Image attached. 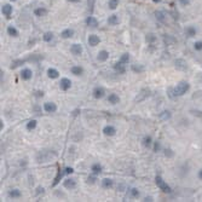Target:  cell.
<instances>
[{"label":"cell","instance_id":"4fadbf2b","mask_svg":"<svg viewBox=\"0 0 202 202\" xmlns=\"http://www.w3.org/2000/svg\"><path fill=\"white\" fill-rule=\"evenodd\" d=\"M185 34H186L188 36H190V38L195 36V35H196V28L193 27V26H188V27L185 28Z\"/></svg>","mask_w":202,"mask_h":202},{"label":"cell","instance_id":"52a82bcc","mask_svg":"<svg viewBox=\"0 0 202 202\" xmlns=\"http://www.w3.org/2000/svg\"><path fill=\"white\" fill-rule=\"evenodd\" d=\"M1 12L4 16L6 17H10V15L12 14V6L11 5H9V4H5L3 7H1Z\"/></svg>","mask_w":202,"mask_h":202},{"label":"cell","instance_id":"f35d334b","mask_svg":"<svg viewBox=\"0 0 202 202\" xmlns=\"http://www.w3.org/2000/svg\"><path fill=\"white\" fill-rule=\"evenodd\" d=\"M132 69L134 72H143V67H137V65H132Z\"/></svg>","mask_w":202,"mask_h":202},{"label":"cell","instance_id":"60d3db41","mask_svg":"<svg viewBox=\"0 0 202 202\" xmlns=\"http://www.w3.org/2000/svg\"><path fill=\"white\" fill-rule=\"evenodd\" d=\"M65 173H67V174L73 173V168H72V167H68V168H65Z\"/></svg>","mask_w":202,"mask_h":202},{"label":"cell","instance_id":"44dd1931","mask_svg":"<svg viewBox=\"0 0 202 202\" xmlns=\"http://www.w3.org/2000/svg\"><path fill=\"white\" fill-rule=\"evenodd\" d=\"M9 195H10V197H12V198H17V197H21L22 196V193L18 189H14V190L10 191Z\"/></svg>","mask_w":202,"mask_h":202},{"label":"cell","instance_id":"f546056e","mask_svg":"<svg viewBox=\"0 0 202 202\" xmlns=\"http://www.w3.org/2000/svg\"><path fill=\"white\" fill-rule=\"evenodd\" d=\"M128 60H129V55L128 53H124L122 56H121V58H120V62L121 63H128Z\"/></svg>","mask_w":202,"mask_h":202},{"label":"cell","instance_id":"8d00e7d4","mask_svg":"<svg viewBox=\"0 0 202 202\" xmlns=\"http://www.w3.org/2000/svg\"><path fill=\"white\" fill-rule=\"evenodd\" d=\"M160 116H161V119L166 120V119H169V116H171V115H169V113H168V112H164V114H161Z\"/></svg>","mask_w":202,"mask_h":202},{"label":"cell","instance_id":"9c48e42d","mask_svg":"<svg viewBox=\"0 0 202 202\" xmlns=\"http://www.w3.org/2000/svg\"><path fill=\"white\" fill-rule=\"evenodd\" d=\"M44 109L46 110L47 113H55L56 110H57V105L55 104V103H45L44 104Z\"/></svg>","mask_w":202,"mask_h":202},{"label":"cell","instance_id":"d4e9b609","mask_svg":"<svg viewBox=\"0 0 202 202\" xmlns=\"http://www.w3.org/2000/svg\"><path fill=\"white\" fill-rule=\"evenodd\" d=\"M91 169H92V173H93L95 176H97V174H99L100 172H102V166H100L99 164H95Z\"/></svg>","mask_w":202,"mask_h":202},{"label":"cell","instance_id":"30bf717a","mask_svg":"<svg viewBox=\"0 0 202 202\" xmlns=\"http://www.w3.org/2000/svg\"><path fill=\"white\" fill-rule=\"evenodd\" d=\"M103 132H104L105 136H114L116 133V129H115L114 126H105L103 128Z\"/></svg>","mask_w":202,"mask_h":202},{"label":"cell","instance_id":"e0dca14e","mask_svg":"<svg viewBox=\"0 0 202 202\" xmlns=\"http://www.w3.org/2000/svg\"><path fill=\"white\" fill-rule=\"evenodd\" d=\"M108 102L112 103V104H117L120 102V98H119L117 95L112 93V95H109V97H108Z\"/></svg>","mask_w":202,"mask_h":202},{"label":"cell","instance_id":"7a4b0ae2","mask_svg":"<svg viewBox=\"0 0 202 202\" xmlns=\"http://www.w3.org/2000/svg\"><path fill=\"white\" fill-rule=\"evenodd\" d=\"M155 181H156V184H157V186L164 191V193H171V188L165 183L164 181V179L161 178L160 176H157L156 178H155Z\"/></svg>","mask_w":202,"mask_h":202},{"label":"cell","instance_id":"681fc988","mask_svg":"<svg viewBox=\"0 0 202 202\" xmlns=\"http://www.w3.org/2000/svg\"><path fill=\"white\" fill-rule=\"evenodd\" d=\"M11 1H16V0H11Z\"/></svg>","mask_w":202,"mask_h":202},{"label":"cell","instance_id":"7402d4cb","mask_svg":"<svg viewBox=\"0 0 202 202\" xmlns=\"http://www.w3.org/2000/svg\"><path fill=\"white\" fill-rule=\"evenodd\" d=\"M114 69L116 70V72H119L120 74H124V73H125V67H124V63H121V62H117V63L114 65Z\"/></svg>","mask_w":202,"mask_h":202},{"label":"cell","instance_id":"2e32d148","mask_svg":"<svg viewBox=\"0 0 202 202\" xmlns=\"http://www.w3.org/2000/svg\"><path fill=\"white\" fill-rule=\"evenodd\" d=\"M47 76L48 78H51V79H57L59 76V73H58V70L53 69V68H50L47 70Z\"/></svg>","mask_w":202,"mask_h":202},{"label":"cell","instance_id":"7bdbcfd3","mask_svg":"<svg viewBox=\"0 0 202 202\" xmlns=\"http://www.w3.org/2000/svg\"><path fill=\"white\" fill-rule=\"evenodd\" d=\"M159 149H160V144H159V143H155V150L157 151Z\"/></svg>","mask_w":202,"mask_h":202},{"label":"cell","instance_id":"9a60e30c","mask_svg":"<svg viewBox=\"0 0 202 202\" xmlns=\"http://www.w3.org/2000/svg\"><path fill=\"white\" fill-rule=\"evenodd\" d=\"M147 96H149V90L144 88V90H142V91H140V93L137 96L136 100H137V102H140V100H143V99H144Z\"/></svg>","mask_w":202,"mask_h":202},{"label":"cell","instance_id":"bcb514c9","mask_svg":"<svg viewBox=\"0 0 202 202\" xmlns=\"http://www.w3.org/2000/svg\"><path fill=\"white\" fill-rule=\"evenodd\" d=\"M198 178H200V179H202V169L198 172Z\"/></svg>","mask_w":202,"mask_h":202},{"label":"cell","instance_id":"b9f144b4","mask_svg":"<svg viewBox=\"0 0 202 202\" xmlns=\"http://www.w3.org/2000/svg\"><path fill=\"white\" fill-rule=\"evenodd\" d=\"M87 181H88V183H95V177H88Z\"/></svg>","mask_w":202,"mask_h":202},{"label":"cell","instance_id":"6da1fadb","mask_svg":"<svg viewBox=\"0 0 202 202\" xmlns=\"http://www.w3.org/2000/svg\"><path fill=\"white\" fill-rule=\"evenodd\" d=\"M189 84L186 83V81H180L177 86H176V88H174V93H176V96H183V95H185L186 93V91L189 90Z\"/></svg>","mask_w":202,"mask_h":202},{"label":"cell","instance_id":"4dcf8cb0","mask_svg":"<svg viewBox=\"0 0 202 202\" xmlns=\"http://www.w3.org/2000/svg\"><path fill=\"white\" fill-rule=\"evenodd\" d=\"M52 38H53V34H52L51 32H47V33L44 34V40H45V41H47V43L51 41Z\"/></svg>","mask_w":202,"mask_h":202},{"label":"cell","instance_id":"1f68e13d","mask_svg":"<svg viewBox=\"0 0 202 202\" xmlns=\"http://www.w3.org/2000/svg\"><path fill=\"white\" fill-rule=\"evenodd\" d=\"M35 127H36V121H35V120L29 121L28 125H27V128H28V129H34Z\"/></svg>","mask_w":202,"mask_h":202},{"label":"cell","instance_id":"83f0119b","mask_svg":"<svg viewBox=\"0 0 202 202\" xmlns=\"http://www.w3.org/2000/svg\"><path fill=\"white\" fill-rule=\"evenodd\" d=\"M7 33H9V35H11V36H14V38L18 36V30H17L15 27H11V26L7 28Z\"/></svg>","mask_w":202,"mask_h":202},{"label":"cell","instance_id":"d6a6232c","mask_svg":"<svg viewBox=\"0 0 202 202\" xmlns=\"http://www.w3.org/2000/svg\"><path fill=\"white\" fill-rule=\"evenodd\" d=\"M155 40H156V36H155L154 34H148V35H147V41H148V43L151 44V43H154Z\"/></svg>","mask_w":202,"mask_h":202},{"label":"cell","instance_id":"d6986e66","mask_svg":"<svg viewBox=\"0 0 202 202\" xmlns=\"http://www.w3.org/2000/svg\"><path fill=\"white\" fill-rule=\"evenodd\" d=\"M60 35H62L63 39H69V38H72L74 35V30L73 29H65V30H63Z\"/></svg>","mask_w":202,"mask_h":202},{"label":"cell","instance_id":"ac0fdd59","mask_svg":"<svg viewBox=\"0 0 202 202\" xmlns=\"http://www.w3.org/2000/svg\"><path fill=\"white\" fill-rule=\"evenodd\" d=\"M108 23H109L110 26H116V24L119 23V17H117V15H112V16H109Z\"/></svg>","mask_w":202,"mask_h":202},{"label":"cell","instance_id":"ba28073f","mask_svg":"<svg viewBox=\"0 0 202 202\" xmlns=\"http://www.w3.org/2000/svg\"><path fill=\"white\" fill-rule=\"evenodd\" d=\"M176 68L178 70H186L188 69V65H186V62L183 59H177L176 60Z\"/></svg>","mask_w":202,"mask_h":202},{"label":"cell","instance_id":"7c38bea8","mask_svg":"<svg viewBox=\"0 0 202 202\" xmlns=\"http://www.w3.org/2000/svg\"><path fill=\"white\" fill-rule=\"evenodd\" d=\"M103 96H104V90H103L102 87H96V88L93 90V97H95V98L99 99V98H102Z\"/></svg>","mask_w":202,"mask_h":202},{"label":"cell","instance_id":"cb8c5ba5","mask_svg":"<svg viewBox=\"0 0 202 202\" xmlns=\"http://www.w3.org/2000/svg\"><path fill=\"white\" fill-rule=\"evenodd\" d=\"M34 14H35V16H38V17H41V16H45V15L47 14V10L44 9V7H39V9H36L35 11H34Z\"/></svg>","mask_w":202,"mask_h":202},{"label":"cell","instance_id":"836d02e7","mask_svg":"<svg viewBox=\"0 0 202 202\" xmlns=\"http://www.w3.org/2000/svg\"><path fill=\"white\" fill-rule=\"evenodd\" d=\"M143 144H144V147H149L151 144V137H145L143 139Z\"/></svg>","mask_w":202,"mask_h":202},{"label":"cell","instance_id":"277c9868","mask_svg":"<svg viewBox=\"0 0 202 202\" xmlns=\"http://www.w3.org/2000/svg\"><path fill=\"white\" fill-rule=\"evenodd\" d=\"M70 52H72L73 55H75V56L81 55V52H83V47H81V45H79V44H74V45H72V47H70Z\"/></svg>","mask_w":202,"mask_h":202},{"label":"cell","instance_id":"4316f807","mask_svg":"<svg viewBox=\"0 0 202 202\" xmlns=\"http://www.w3.org/2000/svg\"><path fill=\"white\" fill-rule=\"evenodd\" d=\"M102 185H103V188H105V189L112 188V186H113V180L109 179V178H105V179L102 180Z\"/></svg>","mask_w":202,"mask_h":202},{"label":"cell","instance_id":"ffe728a7","mask_svg":"<svg viewBox=\"0 0 202 202\" xmlns=\"http://www.w3.org/2000/svg\"><path fill=\"white\" fill-rule=\"evenodd\" d=\"M64 186L67 189H74L76 186V183L74 179H67V180H64Z\"/></svg>","mask_w":202,"mask_h":202},{"label":"cell","instance_id":"f1b7e54d","mask_svg":"<svg viewBox=\"0 0 202 202\" xmlns=\"http://www.w3.org/2000/svg\"><path fill=\"white\" fill-rule=\"evenodd\" d=\"M109 9H112V10H115L117 6H119V0H109Z\"/></svg>","mask_w":202,"mask_h":202},{"label":"cell","instance_id":"f6af8a7d","mask_svg":"<svg viewBox=\"0 0 202 202\" xmlns=\"http://www.w3.org/2000/svg\"><path fill=\"white\" fill-rule=\"evenodd\" d=\"M144 201H150V202H151V201H153V197H145Z\"/></svg>","mask_w":202,"mask_h":202},{"label":"cell","instance_id":"484cf974","mask_svg":"<svg viewBox=\"0 0 202 202\" xmlns=\"http://www.w3.org/2000/svg\"><path fill=\"white\" fill-rule=\"evenodd\" d=\"M83 72H84V69H83L81 67H79V65H75V67L72 68V74L76 75V76H78V75H81Z\"/></svg>","mask_w":202,"mask_h":202},{"label":"cell","instance_id":"74e56055","mask_svg":"<svg viewBox=\"0 0 202 202\" xmlns=\"http://www.w3.org/2000/svg\"><path fill=\"white\" fill-rule=\"evenodd\" d=\"M179 3H180L181 6H186V5L190 4V0H179Z\"/></svg>","mask_w":202,"mask_h":202},{"label":"cell","instance_id":"5bb4252c","mask_svg":"<svg viewBox=\"0 0 202 202\" xmlns=\"http://www.w3.org/2000/svg\"><path fill=\"white\" fill-rule=\"evenodd\" d=\"M86 23H87L88 27H92V28H96V27L98 26V21H97L95 17H92V16H90V17L86 19Z\"/></svg>","mask_w":202,"mask_h":202},{"label":"cell","instance_id":"603a6c76","mask_svg":"<svg viewBox=\"0 0 202 202\" xmlns=\"http://www.w3.org/2000/svg\"><path fill=\"white\" fill-rule=\"evenodd\" d=\"M155 17L159 22H165V19H166V16H165V12L162 11H156L155 12Z\"/></svg>","mask_w":202,"mask_h":202},{"label":"cell","instance_id":"3957f363","mask_svg":"<svg viewBox=\"0 0 202 202\" xmlns=\"http://www.w3.org/2000/svg\"><path fill=\"white\" fill-rule=\"evenodd\" d=\"M70 86H72V81H70L69 79L63 78L62 80H60V83H59V87H60V90L67 91V90H69V88H70Z\"/></svg>","mask_w":202,"mask_h":202},{"label":"cell","instance_id":"7dc6e473","mask_svg":"<svg viewBox=\"0 0 202 202\" xmlns=\"http://www.w3.org/2000/svg\"><path fill=\"white\" fill-rule=\"evenodd\" d=\"M68 1H70V3H79L80 0H68Z\"/></svg>","mask_w":202,"mask_h":202},{"label":"cell","instance_id":"ab89813d","mask_svg":"<svg viewBox=\"0 0 202 202\" xmlns=\"http://www.w3.org/2000/svg\"><path fill=\"white\" fill-rule=\"evenodd\" d=\"M165 155H166V156H168V157H172V156H173V153H172V150H171V149L166 150V153H165Z\"/></svg>","mask_w":202,"mask_h":202},{"label":"cell","instance_id":"e575fe53","mask_svg":"<svg viewBox=\"0 0 202 202\" xmlns=\"http://www.w3.org/2000/svg\"><path fill=\"white\" fill-rule=\"evenodd\" d=\"M194 47H195V50H197V51H201L202 50V41H196L194 44Z\"/></svg>","mask_w":202,"mask_h":202},{"label":"cell","instance_id":"8fae6325","mask_svg":"<svg viewBox=\"0 0 202 202\" xmlns=\"http://www.w3.org/2000/svg\"><path fill=\"white\" fill-rule=\"evenodd\" d=\"M32 75H33V73H32V70H30V69H23L22 72H21V78L23 80L32 79Z\"/></svg>","mask_w":202,"mask_h":202},{"label":"cell","instance_id":"5b68a950","mask_svg":"<svg viewBox=\"0 0 202 202\" xmlns=\"http://www.w3.org/2000/svg\"><path fill=\"white\" fill-rule=\"evenodd\" d=\"M87 41H88L90 46H97L99 44V38L97 35H95V34H91L88 36V39H87Z\"/></svg>","mask_w":202,"mask_h":202},{"label":"cell","instance_id":"c3c4849f","mask_svg":"<svg viewBox=\"0 0 202 202\" xmlns=\"http://www.w3.org/2000/svg\"><path fill=\"white\" fill-rule=\"evenodd\" d=\"M153 1H154V3H160L161 0H153Z\"/></svg>","mask_w":202,"mask_h":202},{"label":"cell","instance_id":"ee69618b","mask_svg":"<svg viewBox=\"0 0 202 202\" xmlns=\"http://www.w3.org/2000/svg\"><path fill=\"white\" fill-rule=\"evenodd\" d=\"M43 191H44V189H43V188H38V194L43 193Z\"/></svg>","mask_w":202,"mask_h":202},{"label":"cell","instance_id":"8992f818","mask_svg":"<svg viewBox=\"0 0 202 202\" xmlns=\"http://www.w3.org/2000/svg\"><path fill=\"white\" fill-rule=\"evenodd\" d=\"M109 58V52L105 51V50H102V51H99L98 56H97V59L99 62H105V60Z\"/></svg>","mask_w":202,"mask_h":202},{"label":"cell","instance_id":"d590c367","mask_svg":"<svg viewBox=\"0 0 202 202\" xmlns=\"http://www.w3.org/2000/svg\"><path fill=\"white\" fill-rule=\"evenodd\" d=\"M131 195H132V197H138L139 196L138 189H132V190H131Z\"/></svg>","mask_w":202,"mask_h":202}]
</instances>
